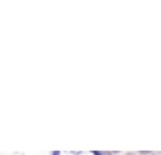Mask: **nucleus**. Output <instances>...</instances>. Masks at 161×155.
<instances>
[{"label":"nucleus","instance_id":"obj_2","mask_svg":"<svg viewBox=\"0 0 161 155\" xmlns=\"http://www.w3.org/2000/svg\"><path fill=\"white\" fill-rule=\"evenodd\" d=\"M52 155H61V152H60V151H54Z\"/></svg>","mask_w":161,"mask_h":155},{"label":"nucleus","instance_id":"obj_3","mask_svg":"<svg viewBox=\"0 0 161 155\" xmlns=\"http://www.w3.org/2000/svg\"><path fill=\"white\" fill-rule=\"evenodd\" d=\"M126 155H134V154H126Z\"/></svg>","mask_w":161,"mask_h":155},{"label":"nucleus","instance_id":"obj_1","mask_svg":"<svg viewBox=\"0 0 161 155\" xmlns=\"http://www.w3.org/2000/svg\"><path fill=\"white\" fill-rule=\"evenodd\" d=\"M93 155H103V152H99V151H92Z\"/></svg>","mask_w":161,"mask_h":155}]
</instances>
